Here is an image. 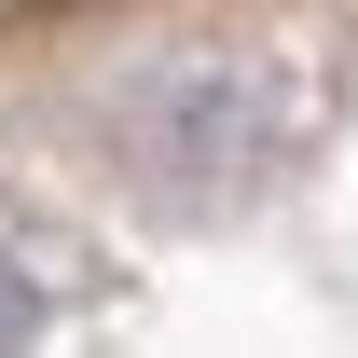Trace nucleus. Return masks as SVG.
Returning <instances> with one entry per match:
<instances>
[{"label":"nucleus","instance_id":"1","mask_svg":"<svg viewBox=\"0 0 358 358\" xmlns=\"http://www.w3.org/2000/svg\"><path fill=\"white\" fill-rule=\"evenodd\" d=\"M138 152L166 166V193H221V179H248V166L275 152V124H262V69H234V55L166 69V83L138 96Z\"/></svg>","mask_w":358,"mask_h":358},{"label":"nucleus","instance_id":"2","mask_svg":"<svg viewBox=\"0 0 358 358\" xmlns=\"http://www.w3.org/2000/svg\"><path fill=\"white\" fill-rule=\"evenodd\" d=\"M0 345H28V289H14V275H0Z\"/></svg>","mask_w":358,"mask_h":358}]
</instances>
